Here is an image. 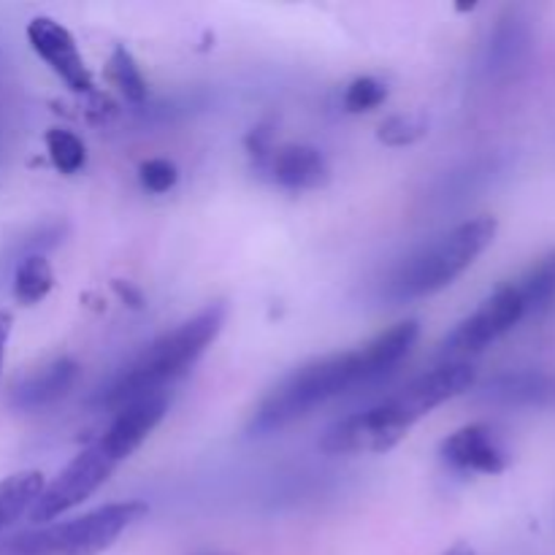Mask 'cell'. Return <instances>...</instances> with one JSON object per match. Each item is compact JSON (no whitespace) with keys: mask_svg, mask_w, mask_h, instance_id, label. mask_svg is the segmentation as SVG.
<instances>
[{"mask_svg":"<svg viewBox=\"0 0 555 555\" xmlns=\"http://www.w3.org/2000/svg\"><path fill=\"white\" fill-rule=\"evenodd\" d=\"M475 385V369L469 363H444L406 383L399 393L366 412L334 423L320 439V450L328 455H383L393 450L410 434L415 423L431 415L437 406Z\"/></svg>","mask_w":555,"mask_h":555,"instance_id":"obj_1","label":"cell"},{"mask_svg":"<svg viewBox=\"0 0 555 555\" xmlns=\"http://www.w3.org/2000/svg\"><path fill=\"white\" fill-rule=\"evenodd\" d=\"M225 320L228 304L217 301L209 304L206 309H201V312L193 314L190 320H184V323L177 325L173 331L163 334L160 339L152 341V345L130 363L128 372L119 374V377L98 396V404L106 406V410L119 412L128 404H133V401L163 393L166 385L184 377V374L193 369V363L215 345Z\"/></svg>","mask_w":555,"mask_h":555,"instance_id":"obj_2","label":"cell"},{"mask_svg":"<svg viewBox=\"0 0 555 555\" xmlns=\"http://www.w3.org/2000/svg\"><path fill=\"white\" fill-rule=\"evenodd\" d=\"M372 379L374 374L369 369L363 347L314 358V361L293 369L266 393V399L249 417L247 431L253 437H269V434L282 431V428L312 415L318 406L328 404L347 390L372 383Z\"/></svg>","mask_w":555,"mask_h":555,"instance_id":"obj_3","label":"cell"},{"mask_svg":"<svg viewBox=\"0 0 555 555\" xmlns=\"http://www.w3.org/2000/svg\"><path fill=\"white\" fill-rule=\"evenodd\" d=\"M496 231V217L488 215L461 222L453 231L442 233L434 242L423 244L417 253H412L393 271L385 293L393 301H412V298L434 296V293L444 291L491 247Z\"/></svg>","mask_w":555,"mask_h":555,"instance_id":"obj_4","label":"cell"},{"mask_svg":"<svg viewBox=\"0 0 555 555\" xmlns=\"http://www.w3.org/2000/svg\"><path fill=\"white\" fill-rule=\"evenodd\" d=\"M150 513L144 502H117L63 524H43L0 540V555H101Z\"/></svg>","mask_w":555,"mask_h":555,"instance_id":"obj_5","label":"cell"},{"mask_svg":"<svg viewBox=\"0 0 555 555\" xmlns=\"http://www.w3.org/2000/svg\"><path fill=\"white\" fill-rule=\"evenodd\" d=\"M117 466V461L95 439L79 455H74L49 486H43L41 496L36 499V504H33V509L27 515H30L33 524L43 526L49 520L60 518V515L70 513L81 502H87L114 475Z\"/></svg>","mask_w":555,"mask_h":555,"instance_id":"obj_6","label":"cell"},{"mask_svg":"<svg viewBox=\"0 0 555 555\" xmlns=\"http://www.w3.org/2000/svg\"><path fill=\"white\" fill-rule=\"evenodd\" d=\"M526 318L529 312H526L518 287L515 282H507V285L496 287L469 318L455 325L453 334L444 339L442 352L444 356H469V352L486 350Z\"/></svg>","mask_w":555,"mask_h":555,"instance_id":"obj_7","label":"cell"},{"mask_svg":"<svg viewBox=\"0 0 555 555\" xmlns=\"http://www.w3.org/2000/svg\"><path fill=\"white\" fill-rule=\"evenodd\" d=\"M27 41H30L33 52L65 81L68 90L92 92V74L68 27L54 22L52 16H36L27 25Z\"/></svg>","mask_w":555,"mask_h":555,"instance_id":"obj_8","label":"cell"},{"mask_svg":"<svg viewBox=\"0 0 555 555\" xmlns=\"http://www.w3.org/2000/svg\"><path fill=\"white\" fill-rule=\"evenodd\" d=\"M166 393L146 396V399L133 401V404H128L125 410L117 412L112 426L103 431V437L98 439V442L103 444V450H106L117 464H122V461H128L130 455L146 442V437L160 426V421L166 417Z\"/></svg>","mask_w":555,"mask_h":555,"instance_id":"obj_9","label":"cell"},{"mask_svg":"<svg viewBox=\"0 0 555 555\" xmlns=\"http://www.w3.org/2000/svg\"><path fill=\"white\" fill-rule=\"evenodd\" d=\"M442 459L455 469L475 475H502L507 469V453L486 423H472L450 434L442 442Z\"/></svg>","mask_w":555,"mask_h":555,"instance_id":"obj_10","label":"cell"},{"mask_svg":"<svg viewBox=\"0 0 555 555\" xmlns=\"http://www.w3.org/2000/svg\"><path fill=\"white\" fill-rule=\"evenodd\" d=\"M76 379H79V363L74 358H57V361L47 363L38 372L27 374L22 383H16L14 393H11V404L22 412L52 406L74 388Z\"/></svg>","mask_w":555,"mask_h":555,"instance_id":"obj_11","label":"cell"},{"mask_svg":"<svg viewBox=\"0 0 555 555\" xmlns=\"http://www.w3.org/2000/svg\"><path fill=\"white\" fill-rule=\"evenodd\" d=\"M271 177L287 190H320L328 184L331 168L323 152L307 144H287L271 152Z\"/></svg>","mask_w":555,"mask_h":555,"instance_id":"obj_12","label":"cell"},{"mask_svg":"<svg viewBox=\"0 0 555 555\" xmlns=\"http://www.w3.org/2000/svg\"><path fill=\"white\" fill-rule=\"evenodd\" d=\"M482 399L499 406H555V374L509 372L482 388Z\"/></svg>","mask_w":555,"mask_h":555,"instance_id":"obj_13","label":"cell"},{"mask_svg":"<svg viewBox=\"0 0 555 555\" xmlns=\"http://www.w3.org/2000/svg\"><path fill=\"white\" fill-rule=\"evenodd\" d=\"M417 336H421V325H417V320H401V323H396L393 328L383 331L377 339L369 341V345L363 347V352H366V361H369V369H372L374 379L383 377V374L390 372L393 366H399V363L406 358V352L415 347Z\"/></svg>","mask_w":555,"mask_h":555,"instance_id":"obj_14","label":"cell"},{"mask_svg":"<svg viewBox=\"0 0 555 555\" xmlns=\"http://www.w3.org/2000/svg\"><path fill=\"white\" fill-rule=\"evenodd\" d=\"M41 491V472H16V475L0 480V531L16 524L25 513H30Z\"/></svg>","mask_w":555,"mask_h":555,"instance_id":"obj_15","label":"cell"},{"mask_svg":"<svg viewBox=\"0 0 555 555\" xmlns=\"http://www.w3.org/2000/svg\"><path fill=\"white\" fill-rule=\"evenodd\" d=\"M515 287H518L520 298L526 304V312L540 314L545 312L547 307L555 304V249L547 253L545 258L537 260L534 266L524 271L518 280H513Z\"/></svg>","mask_w":555,"mask_h":555,"instance_id":"obj_16","label":"cell"},{"mask_svg":"<svg viewBox=\"0 0 555 555\" xmlns=\"http://www.w3.org/2000/svg\"><path fill=\"white\" fill-rule=\"evenodd\" d=\"M54 287V271L43 255H30L20 263L14 274V298L22 307L43 301Z\"/></svg>","mask_w":555,"mask_h":555,"instance_id":"obj_17","label":"cell"},{"mask_svg":"<svg viewBox=\"0 0 555 555\" xmlns=\"http://www.w3.org/2000/svg\"><path fill=\"white\" fill-rule=\"evenodd\" d=\"M108 85L117 87L130 103H141L146 98V79L141 76V68L135 65L133 54L125 47H117L106 63Z\"/></svg>","mask_w":555,"mask_h":555,"instance_id":"obj_18","label":"cell"},{"mask_svg":"<svg viewBox=\"0 0 555 555\" xmlns=\"http://www.w3.org/2000/svg\"><path fill=\"white\" fill-rule=\"evenodd\" d=\"M47 152L52 166L65 177L81 171L87 163V146L81 144L79 135L63 128L47 130Z\"/></svg>","mask_w":555,"mask_h":555,"instance_id":"obj_19","label":"cell"},{"mask_svg":"<svg viewBox=\"0 0 555 555\" xmlns=\"http://www.w3.org/2000/svg\"><path fill=\"white\" fill-rule=\"evenodd\" d=\"M428 133V119L423 114H396L388 117L377 130L379 144L385 146H410Z\"/></svg>","mask_w":555,"mask_h":555,"instance_id":"obj_20","label":"cell"},{"mask_svg":"<svg viewBox=\"0 0 555 555\" xmlns=\"http://www.w3.org/2000/svg\"><path fill=\"white\" fill-rule=\"evenodd\" d=\"M385 101H388V87L374 79V76H358V79L350 81L345 92V108L350 114L374 112Z\"/></svg>","mask_w":555,"mask_h":555,"instance_id":"obj_21","label":"cell"},{"mask_svg":"<svg viewBox=\"0 0 555 555\" xmlns=\"http://www.w3.org/2000/svg\"><path fill=\"white\" fill-rule=\"evenodd\" d=\"M141 188L152 195H163L168 190H173V184L179 182V168L173 166L171 160H163V157H155V160L141 163L139 168Z\"/></svg>","mask_w":555,"mask_h":555,"instance_id":"obj_22","label":"cell"},{"mask_svg":"<svg viewBox=\"0 0 555 555\" xmlns=\"http://www.w3.org/2000/svg\"><path fill=\"white\" fill-rule=\"evenodd\" d=\"M11 325H14V320H11L9 312H3L0 309V374H3V361H5V345H9V336H11Z\"/></svg>","mask_w":555,"mask_h":555,"instance_id":"obj_23","label":"cell"},{"mask_svg":"<svg viewBox=\"0 0 555 555\" xmlns=\"http://www.w3.org/2000/svg\"><path fill=\"white\" fill-rule=\"evenodd\" d=\"M114 291H117L119 298H122L125 304H130V307H133V309H139L141 304H144V298H141V293L135 291V287H130L128 282H125V285H122V282L117 280V282H114Z\"/></svg>","mask_w":555,"mask_h":555,"instance_id":"obj_24","label":"cell"},{"mask_svg":"<svg viewBox=\"0 0 555 555\" xmlns=\"http://www.w3.org/2000/svg\"><path fill=\"white\" fill-rule=\"evenodd\" d=\"M444 555H477V553L472 551V547L466 545V542H459V545H453V547H450V551L444 553Z\"/></svg>","mask_w":555,"mask_h":555,"instance_id":"obj_25","label":"cell"}]
</instances>
